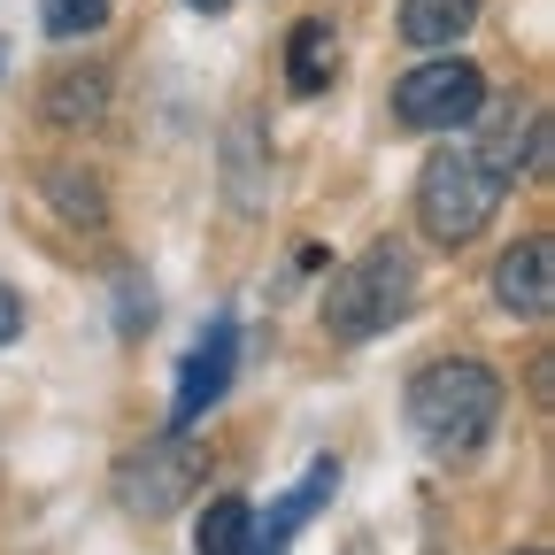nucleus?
Segmentation results:
<instances>
[{
  "instance_id": "1a4fd4ad",
  "label": "nucleus",
  "mask_w": 555,
  "mask_h": 555,
  "mask_svg": "<svg viewBox=\"0 0 555 555\" xmlns=\"http://www.w3.org/2000/svg\"><path fill=\"white\" fill-rule=\"evenodd\" d=\"M486 0H401V39L416 54H448L470 24H478Z\"/></svg>"
},
{
  "instance_id": "4468645a",
  "label": "nucleus",
  "mask_w": 555,
  "mask_h": 555,
  "mask_svg": "<svg viewBox=\"0 0 555 555\" xmlns=\"http://www.w3.org/2000/svg\"><path fill=\"white\" fill-rule=\"evenodd\" d=\"M47 193H54V201H62L78 224H101V193H93V185H78L69 170H47Z\"/></svg>"
},
{
  "instance_id": "423d86ee",
  "label": "nucleus",
  "mask_w": 555,
  "mask_h": 555,
  "mask_svg": "<svg viewBox=\"0 0 555 555\" xmlns=\"http://www.w3.org/2000/svg\"><path fill=\"white\" fill-rule=\"evenodd\" d=\"M494 301H502L509 317H525V324H540V317L555 309V240H547V232L517 240V247L494 262Z\"/></svg>"
},
{
  "instance_id": "7ed1b4c3",
  "label": "nucleus",
  "mask_w": 555,
  "mask_h": 555,
  "mask_svg": "<svg viewBox=\"0 0 555 555\" xmlns=\"http://www.w3.org/2000/svg\"><path fill=\"white\" fill-rule=\"evenodd\" d=\"M502 193H509V178L486 163L470 139H455V147H440L425 163V178H416V224H425L440 247H463V240H478L494 224Z\"/></svg>"
},
{
  "instance_id": "39448f33",
  "label": "nucleus",
  "mask_w": 555,
  "mask_h": 555,
  "mask_svg": "<svg viewBox=\"0 0 555 555\" xmlns=\"http://www.w3.org/2000/svg\"><path fill=\"white\" fill-rule=\"evenodd\" d=\"M193 486H201V448H185V433H163V440H147L139 455H124L116 502H124L131 517H170Z\"/></svg>"
},
{
  "instance_id": "f8f14e48",
  "label": "nucleus",
  "mask_w": 555,
  "mask_h": 555,
  "mask_svg": "<svg viewBox=\"0 0 555 555\" xmlns=\"http://www.w3.org/2000/svg\"><path fill=\"white\" fill-rule=\"evenodd\" d=\"M101 108H108V78H101V69H69V78L47 86V116L54 124H101Z\"/></svg>"
},
{
  "instance_id": "f3484780",
  "label": "nucleus",
  "mask_w": 555,
  "mask_h": 555,
  "mask_svg": "<svg viewBox=\"0 0 555 555\" xmlns=\"http://www.w3.org/2000/svg\"><path fill=\"white\" fill-rule=\"evenodd\" d=\"M517 555H547V547H517Z\"/></svg>"
},
{
  "instance_id": "20e7f679",
  "label": "nucleus",
  "mask_w": 555,
  "mask_h": 555,
  "mask_svg": "<svg viewBox=\"0 0 555 555\" xmlns=\"http://www.w3.org/2000/svg\"><path fill=\"white\" fill-rule=\"evenodd\" d=\"M486 116V78L463 54H433L409 78H393V124L401 131H463Z\"/></svg>"
},
{
  "instance_id": "0eeeda50",
  "label": "nucleus",
  "mask_w": 555,
  "mask_h": 555,
  "mask_svg": "<svg viewBox=\"0 0 555 555\" xmlns=\"http://www.w3.org/2000/svg\"><path fill=\"white\" fill-rule=\"evenodd\" d=\"M232 363H240V324L232 317H217L208 324V339L185 356V371H178V409H170V433H185L193 416L217 401L224 386H232Z\"/></svg>"
},
{
  "instance_id": "f257e3e1",
  "label": "nucleus",
  "mask_w": 555,
  "mask_h": 555,
  "mask_svg": "<svg viewBox=\"0 0 555 555\" xmlns=\"http://www.w3.org/2000/svg\"><path fill=\"white\" fill-rule=\"evenodd\" d=\"M401 409H409V433L425 440L440 463H470L486 440H494L502 409H509V386L486 363H470V356H448V363H425L409 378Z\"/></svg>"
},
{
  "instance_id": "dca6fc26",
  "label": "nucleus",
  "mask_w": 555,
  "mask_h": 555,
  "mask_svg": "<svg viewBox=\"0 0 555 555\" xmlns=\"http://www.w3.org/2000/svg\"><path fill=\"white\" fill-rule=\"evenodd\" d=\"M185 9H201V16H217V9H232V0H185Z\"/></svg>"
},
{
  "instance_id": "f03ea898",
  "label": "nucleus",
  "mask_w": 555,
  "mask_h": 555,
  "mask_svg": "<svg viewBox=\"0 0 555 555\" xmlns=\"http://www.w3.org/2000/svg\"><path fill=\"white\" fill-rule=\"evenodd\" d=\"M409 309H416V262H409L401 240H378V247H363L356 262L332 278V294H324V332H332L339 347H363V339L393 332Z\"/></svg>"
},
{
  "instance_id": "9d476101",
  "label": "nucleus",
  "mask_w": 555,
  "mask_h": 555,
  "mask_svg": "<svg viewBox=\"0 0 555 555\" xmlns=\"http://www.w3.org/2000/svg\"><path fill=\"white\" fill-rule=\"evenodd\" d=\"M332 78H339L332 24H317V16H309V24H294V31H286V86H294V93H324Z\"/></svg>"
},
{
  "instance_id": "9b49d317",
  "label": "nucleus",
  "mask_w": 555,
  "mask_h": 555,
  "mask_svg": "<svg viewBox=\"0 0 555 555\" xmlns=\"http://www.w3.org/2000/svg\"><path fill=\"white\" fill-rule=\"evenodd\" d=\"M247 532H255V509L240 494L208 502L201 509V532H193V555H247Z\"/></svg>"
},
{
  "instance_id": "6e6552de",
  "label": "nucleus",
  "mask_w": 555,
  "mask_h": 555,
  "mask_svg": "<svg viewBox=\"0 0 555 555\" xmlns=\"http://www.w3.org/2000/svg\"><path fill=\"white\" fill-rule=\"evenodd\" d=\"M332 494H339V455H317V463H309V478L294 486V494L278 502L270 517H255L247 555H286V547H294V532H301V525H309V517H317Z\"/></svg>"
},
{
  "instance_id": "2eb2a0df",
  "label": "nucleus",
  "mask_w": 555,
  "mask_h": 555,
  "mask_svg": "<svg viewBox=\"0 0 555 555\" xmlns=\"http://www.w3.org/2000/svg\"><path fill=\"white\" fill-rule=\"evenodd\" d=\"M24 332V301H16V286H0V347H9Z\"/></svg>"
},
{
  "instance_id": "ddd939ff",
  "label": "nucleus",
  "mask_w": 555,
  "mask_h": 555,
  "mask_svg": "<svg viewBox=\"0 0 555 555\" xmlns=\"http://www.w3.org/2000/svg\"><path fill=\"white\" fill-rule=\"evenodd\" d=\"M108 24V0H47V39H93Z\"/></svg>"
}]
</instances>
